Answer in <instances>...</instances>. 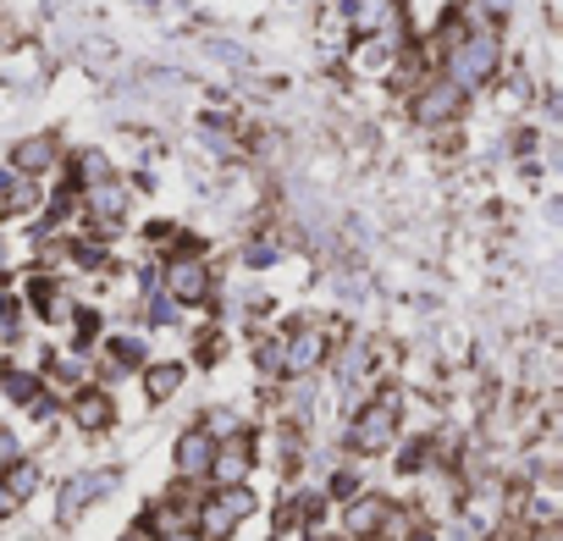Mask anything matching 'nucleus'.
Wrapping results in <instances>:
<instances>
[{"label":"nucleus","mask_w":563,"mask_h":541,"mask_svg":"<svg viewBox=\"0 0 563 541\" xmlns=\"http://www.w3.org/2000/svg\"><path fill=\"white\" fill-rule=\"evenodd\" d=\"M18 459H23L18 437H12V431H0V470H7V464H18Z\"/></svg>","instance_id":"obj_21"},{"label":"nucleus","mask_w":563,"mask_h":541,"mask_svg":"<svg viewBox=\"0 0 563 541\" xmlns=\"http://www.w3.org/2000/svg\"><path fill=\"white\" fill-rule=\"evenodd\" d=\"M122 541H155V536H150V530H133V536H122Z\"/></svg>","instance_id":"obj_30"},{"label":"nucleus","mask_w":563,"mask_h":541,"mask_svg":"<svg viewBox=\"0 0 563 541\" xmlns=\"http://www.w3.org/2000/svg\"><path fill=\"white\" fill-rule=\"evenodd\" d=\"M51 376H56L62 387H84V365H73V354H62V360H51Z\"/></svg>","instance_id":"obj_17"},{"label":"nucleus","mask_w":563,"mask_h":541,"mask_svg":"<svg viewBox=\"0 0 563 541\" xmlns=\"http://www.w3.org/2000/svg\"><path fill=\"white\" fill-rule=\"evenodd\" d=\"M382 519H387V503L371 497V492H360V497L343 503V536L349 541H376L382 536Z\"/></svg>","instance_id":"obj_8"},{"label":"nucleus","mask_w":563,"mask_h":541,"mask_svg":"<svg viewBox=\"0 0 563 541\" xmlns=\"http://www.w3.org/2000/svg\"><path fill=\"white\" fill-rule=\"evenodd\" d=\"M84 177H89V183H106V161L89 155V161H84Z\"/></svg>","instance_id":"obj_24"},{"label":"nucleus","mask_w":563,"mask_h":541,"mask_svg":"<svg viewBox=\"0 0 563 541\" xmlns=\"http://www.w3.org/2000/svg\"><path fill=\"white\" fill-rule=\"evenodd\" d=\"M144 387H150V398H155V404H161V398H172V393L183 387V365H150Z\"/></svg>","instance_id":"obj_15"},{"label":"nucleus","mask_w":563,"mask_h":541,"mask_svg":"<svg viewBox=\"0 0 563 541\" xmlns=\"http://www.w3.org/2000/svg\"><path fill=\"white\" fill-rule=\"evenodd\" d=\"M166 299L172 305H199L210 299V265L199 254H172L166 260Z\"/></svg>","instance_id":"obj_5"},{"label":"nucleus","mask_w":563,"mask_h":541,"mask_svg":"<svg viewBox=\"0 0 563 541\" xmlns=\"http://www.w3.org/2000/svg\"><path fill=\"white\" fill-rule=\"evenodd\" d=\"M161 541H199L194 530H177V536H161Z\"/></svg>","instance_id":"obj_28"},{"label":"nucleus","mask_w":563,"mask_h":541,"mask_svg":"<svg viewBox=\"0 0 563 541\" xmlns=\"http://www.w3.org/2000/svg\"><path fill=\"white\" fill-rule=\"evenodd\" d=\"M321 360H327V332L321 327H299L288 343H282V376H310V371H321Z\"/></svg>","instance_id":"obj_6"},{"label":"nucleus","mask_w":563,"mask_h":541,"mask_svg":"<svg viewBox=\"0 0 563 541\" xmlns=\"http://www.w3.org/2000/svg\"><path fill=\"white\" fill-rule=\"evenodd\" d=\"M393 437H398V398H393V393L371 398V404L349 420V448H354L360 459L387 453V448H393Z\"/></svg>","instance_id":"obj_2"},{"label":"nucleus","mask_w":563,"mask_h":541,"mask_svg":"<svg viewBox=\"0 0 563 541\" xmlns=\"http://www.w3.org/2000/svg\"><path fill=\"white\" fill-rule=\"evenodd\" d=\"M111 420H117L111 393H100V387H78V393H73V426H84V431H106Z\"/></svg>","instance_id":"obj_10"},{"label":"nucleus","mask_w":563,"mask_h":541,"mask_svg":"<svg viewBox=\"0 0 563 541\" xmlns=\"http://www.w3.org/2000/svg\"><path fill=\"white\" fill-rule=\"evenodd\" d=\"M12 321V305H7V294H0V327H7Z\"/></svg>","instance_id":"obj_27"},{"label":"nucleus","mask_w":563,"mask_h":541,"mask_svg":"<svg viewBox=\"0 0 563 541\" xmlns=\"http://www.w3.org/2000/svg\"><path fill=\"white\" fill-rule=\"evenodd\" d=\"M12 508H18V503L7 497V486H0V514H12Z\"/></svg>","instance_id":"obj_29"},{"label":"nucleus","mask_w":563,"mask_h":541,"mask_svg":"<svg viewBox=\"0 0 563 541\" xmlns=\"http://www.w3.org/2000/svg\"><path fill=\"white\" fill-rule=\"evenodd\" d=\"M332 497H338V503L360 497V475H354V470H338V475H332Z\"/></svg>","instance_id":"obj_19"},{"label":"nucleus","mask_w":563,"mask_h":541,"mask_svg":"<svg viewBox=\"0 0 563 541\" xmlns=\"http://www.w3.org/2000/svg\"><path fill=\"white\" fill-rule=\"evenodd\" d=\"M89 205H95V216H100V221H117V216L128 210V194H122V188H111V183H100V188L89 194Z\"/></svg>","instance_id":"obj_16"},{"label":"nucleus","mask_w":563,"mask_h":541,"mask_svg":"<svg viewBox=\"0 0 563 541\" xmlns=\"http://www.w3.org/2000/svg\"><path fill=\"white\" fill-rule=\"evenodd\" d=\"M497 73V40L492 34H470L448 51V84L464 95V89H481L486 78Z\"/></svg>","instance_id":"obj_3"},{"label":"nucleus","mask_w":563,"mask_h":541,"mask_svg":"<svg viewBox=\"0 0 563 541\" xmlns=\"http://www.w3.org/2000/svg\"><path fill=\"white\" fill-rule=\"evenodd\" d=\"M111 360H117V365H139V360H144V343H139V338H117V343H111Z\"/></svg>","instance_id":"obj_18"},{"label":"nucleus","mask_w":563,"mask_h":541,"mask_svg":"<svg viewBox=\"0 0 563 541\" xmlns=\"http://www.w3.org/2000/svg\"><path fill=\"white\" fill-rule=\"evenodd\" d=\"M172 316H177V305H172L166 294H161V299H150V321H172Z\"/></svg>","instance_id":"obj_23"},{"label":"nucleus","mask_w":563,"mask_h":541,"mask_svg":"<svg viewBox=\"0 0 563 541\" xmlns=\"http://www.w3.org/2000/svg\"><path fill=\"white\" fill-rule=\"evenodd\" d=\"M514 7V0H481V7H470V18H503Z\"/></svg>","instance_id":"obj_22"},{"label":"nucleus","mask_w":563,"mask_h":541,"mask_svg":"<svg viewBox=\"0 0 563 541\" xmlns=\"http://www.w3.org/2000/svg\"><path fill=\"white\" fill-rule=\"evenodd\" d=\"M56 161V144L51 139H23L18 144V172H45Z\"/></svg>","instance_id":"obj_14"},{"label":"nucleus","mask_w":563,"mask_h":541,"mask_svg":"<svg viewBox=\"0 0 563 541\" xmlns=\"http://www.w3.org/2000/svg\"><path fill=\"white\" fill-rule=\"evenodd\" d=\"M276 260V249L271 243H260V249H249V265H271Z\"/></svg>","instance_id":"obj_25"},{"label":"nucleus","mask_w":563,"mask_h":541,"mask_svg":"<svg viewBox=\"0 0 563 541\" xmlns=\"http://www.w3.org/2000/svg\"><path fill=\"white\" fill-rule=\"evenodd\" d=\"M249 470H254V442L238 431V437H227V442H216V453H210V470H205V481L216 486V492H227V486H249Z\"/></svg>","instance_id":"obj_4"},{"label":"nucleus","mask_w":563,"mask_h":541,"mask_svg":"<svg viewBox=\"0 0 563 541\" xmlns=\"http://www.w3.org/2000/svg\"><path fill=\"white\" fill-rule=\"evenodd\" d=\"M459 100H464V95H459L448 78H442V84H431V89L420 95V122H448V117L459 111Z\"/></svg>","instance_id":"obj_12"},{"label":"nucleus","mask_w":563,"mask_h":541,"mask_svg":"<svg viewBox=\"0 0 563 541\" xmlns=\"http://www.w3.org/2000/svg\"><path fill=\"white\" fill-rule=\"evenodd\" d=\"M0 270H12V249H7V238H0Z\"/></svg>","instance_id":"obj_26"},{"label":"nucleus","mask_w":563,"mask_h":541,"mask_svg":"<svg viewBox=\"0 0 563 541\" xmlns=\"http://www.w3.org/2000/svg\"><path fill=\"white\" fill-rule=\"evenodd\" d=\"M0 486H7V497H12V503L34 497V492H40V464H34V459H18V464H7V470H0Z\"/></svg>","instance_id":"obj_13"},{"label":"nucleus","mask_w":563,"mask_h":541,"mask_svg":"<svg viewBox=\"0 0 563 541\" xmlns=\"http://www.w3.org/2000/svg\"><path fill=\"white\" fill-rule=\"evenodd\" d=\"M254 514V492L249 486H227V492H210L199 508H194V536L199 541H227L243 519Z\"/></svg>","instance_id":"obj_1"},{"label":"nucleus","mask_w":563,"mask_h":541,"mask_svg":"<svg viewBox=\"0 0 563 541\" xmlns=\"http://www.w3.org/2000/svg\"><path fill=\"white\" fill-rule=\"evenodd\" d=\"M260 371L265 376H282V343H260Z\"/></svg>","instance_id":"obj_20"},{"label":"nucleus","mask_w":563,"mask_h":541,"mask_svg":"<svg viewBox=\"0 0 563 541\" xmlns=\"http://www.w3.org/2000/svg\"><path fill=\"white\" fill-rule=\"evenodd\" d=\"M210 453H216L210 431H205V426H188V431L177 437V448H172V464H177V475H183V481H205Z\"/></svg>","instance_id":"obj_7"},{"label":"nucleus","mask_w":563,"mask_h":541,"mask_svg":"<svg viewBox=\"0 0 563 541\" xmlns=\"http://www.w3.org/2000/svg\"><path fill=\"white\" fill-rule=\"evenodd\" d=\"M349 18H354V29H365V34H393L398 7H393V0H349Z\"/></svg>","instance_id":"obj_11"},{"label":"nucleus","mask_w":563,"mask_h":541,"mask_svg":"<svg viewBox=\"0 0 563 541\" xmlns=\"http://www.w3.org/2000/svg\"><path fill=\"white\" fill-rule=\"evenodd\" d=\"M111 486H117V475H111V470H95V475H73V481L62 486V519L73 525V519H78V514H84V508H89L95 497H106Z\"/></svg>","instance_id":"obj_9"}]
</instances>
